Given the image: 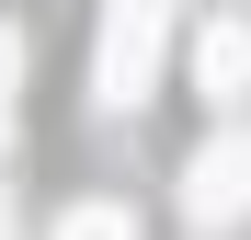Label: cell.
Returning a JSON list of instances; mask_svg holds the SVG:
<instances>
[{
	"label": "cell",
	"instance_id": "cell-1",
	"mask_svg": "<svg viewBox=\"0 0 251 240\" xmlns=\"http://www.w3.org/2000/svg\"><path fill=\"white\" fill-rule=\"evenodd\" d=\"M160 46H172V0H114L103 12V57H92V92L114 114H137L149 80H160Z\"/></svg>",
	"mask_w": 251,
	"mask_h": 240
},
{
	"label": "cell",
	"instance_id": "cell-5",
	"mask_svg": "<svg viewBox=\"0 0 251 240\" xmlns=\"http://www.w3.org/2000/svg\"><path fill=\"white\" fill-rule=\"evenodd\" d=\"M12 80H23V34L0 23V103H12Z\"/></svg>",
	"mask_w": 251,
	"mask_h": 240
},
{
	"label": "cell",
	"instance_id": "cell-4",
	"mask_svg": "<svg viewBox=\"0 0 251 240\" xmlns=\"http://www.w3.org/2000/svg\"><path fill=\"white\" fill-rule=\"evenodd\" d=\"M57 240H137V217H126V206H69Z\"/></svg>",
	"mask_w": 251,
	"mask_h": 240
},
{
	"label": "cell",
	"instance_id": "cell-3",
	"mask_svg": "<svg viewBox=\"0 0 251 240\" xmlns=\"http://www.w3.org/2000/svg\"><path fill=\"white\" fill-rule=\"evenodd\" d=\"M194 80H205V103H240L251 92V23H205L194 34Z\"/></svg>",
	"mask_w": 251,
	"mask_h": 240
},
{
	"label": "cell",
	"instance_id": "cell-2",
	"mask_svg": "<svg viewBox=\"0 0 251 240\" xmlns=\"http://www.w3.org/2000/svg\"><path fill=\"white\" fill-rule=\"evenodd\" d=\"M183 206H194L205 229H228V217L251 206V137H240V126L194 149V172H183Z\"/></svg>",
	"mask_w": 251,
	"mask_h": 240
}]
</instances>
